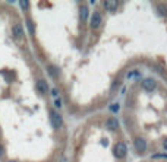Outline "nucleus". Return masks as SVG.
Listing matches in <instances>:
<instances>
[{
	"label": "nucleus",
	"mask_w": 167,
	"mask_h": 162,
	"mask_svg": "<svg viewBox=\"0 0 167 162\" xmlns=\"http://www.w3.org/2000/svg\"><path fill=\"white\" fill-rule=\"evenodd\" d=\"M54 105L59 108V107H62V101H60V98H57L56 101H54Z\"/></svg>",
	"instance_id": "4468645a"
},
{
	"label": "nucleus",
	"mask_w": 167,
	"mask_h": 162,
	"mask_svg": "<svg viewBox=\"0 0 167 162\" xmlns=\"http://www.w3.org/2000/svg\"><path fill=\"white\" fill-rule=\"evenodd\" d=\"M163 148H164V150H167V137L163 140Z\"/></svg>",
	"instance_id": "2eb2a0df"
},
{
	"label": "nucleus",
	"mask_w": 167,
	"mask_h": 162,
	"mask_svg": "<svg viewBox=\"0 0 167 162\" xmlns=\"http://www.w3.org/2000/svg\"><path fill=\"white\" fill-rule=\"evenodd\" d=\"M27 27H28V29H30V32H31V34H34V25H32V22H31L30 19L27 20Z\"/></svg>",
	"instance_id": "f8f14e48"
},
{
	"label": "nucleus",
	"mask_w": 167,
	"mask_h": 162,
	"mask_svg": "<svg viewBox=\"0 0 167 162\" xmlns=\"http://www.w3.org/2000/svg\"><path fill=\"white\" fill-rule=\"evenodd\" d=\"M79 18H81L82 22L88 20V7L87 6H81V9H79Z\"/></svg>",
	"instance_id": "1a4fd4ad"
},
{
	"label": "nucleus",
	"mask_w": 167,
	"mask_h": 162,
	"mask_svg": "<svg viewBox=\"0 0 167 162\" xmlns=\"http://www.w3.org/2000/svg\"><path fill=\"white\" fill-rule=\"evenodd\" d=\"M50 120H52V126L59 130L62 126H63V118H62V115L57 112V111H52L50 112Z\"/></svg>",
	"instance_id": "f257e3e1"
},
{
	"label": "nucleus",
	"mask_w": 167,
	"mask_h": 162,
	"mask_svg": "<svg viewBox=\"0 0 167 162\" xmlns=\"http://www.w3.org/2000/svg\"><path fill=\"white\" fill-rule=\"evenodd\" d=\"M141 86H142V89H144V91H148V92H150V91H154V89L157 88V83H155V80H154V79L147 78V79L142 80Z\"/></svg>",
	"instance_id": "7ed1b4c3"
},
{
	"label": "nucleus",
	"mask_w": 167,
	"mask_h": 162,
	"mask_svg": "<svg viewBox=\"0 0 167 162\" xmlns=\"http://www.w3.org/2000/svg\"><path fill=\"white\" fill-rule=\"evenodd\" d=\"M133 146H135V149L138 152H144L147 149V142L142 137H136L135 140H133Z\"/></svg>",
	"instance_id": "39448f33"
},
{
	"label": "nucleus",
	"mask_w": 167,
	"mask_h": 162,
	"mask_svg": "<svg viewBox=\"0 0 167 162\" xmlns=\"http://www.w3.org/2000/svg\"><path fill=\"white\" fill-rule=\"evenodd\" d=\"M37 89H38V92H41V94H45V92L49 91L47 82L43 80V79H38V80H37Z\"/></svg>",
	"instance_id": "423d86ee"
},
{
	"label": "nucleus",
	"mask_w": 167,
	"mask_h": 162,
	"mask_svg": "<svg viewBox=\"0 0 167 162\" xmlns=\"http://www.w3.org/2000/svg\"><path fill=\"white\" fill-rule=\"evenodd\" d=\"M49 73H50V76H54V78H57L59 75H60V70L57 67H53V66H50L49 67Z\"/></svg>",
	"instance_id": "9d476101"
},
{
	"label": "nucleus",
	"mask_w": 167,
	"mask_h": 162,
	"mask_svg": "<svg viewBox=\"0 0 167 162\" xmlns=\"http://www.w3.org/2000/svg\"><path fill=\"white\" fill-rule=\"evenodd\" d=\"M104 6H106L109 10H114L116 6H117V2H116V0H113V2H104Z\"/></svg>",
	"instance_id": "9b49d317"
},
{
	"label": "nucleus",
	"mask_w": 167,
	"mask_h": 162,
	"mask_svg": "<svg viewBox=\"0 0 167 162\" xmlns=\"http://www.w3.org/2000/svg\"><path fill=\"white\" fill-rule=\"evenodd\" d=\"M113 153H114L116 158H123V156L126 155V145H125L123 142L116 143L114 148H113Z\"/></svg>",
	"instance_id": "f03ea898"
},
{
	"label": "nucleus",
	"mask_w": 167,
	"mask_h": 162,
	"mask_svg": "<svg viewBox=\"0 0 167 162\" xmlns=\"http://www.w3.org/2000/svg\"><path fill=\"white\" fill-rule=\"evenodd\" d=\"M12 32H13V35H15L16 38H22V35H23V28H22V25H19V24L13 25Z\"/></svg>",
	"instance_id": "6e6552de"
},
{
	"label": "nucleus",
	"mask_w": 167,
	"mask_h": 162,
	"mask_svg": "<svg viewBox=\"0 0 167 162\" xmlns=\"http://www.w3.org/2000/svg\"><path fill=\"white\" fill-rule=\"evenodd\" d=\"M52 95H53V97H57V89H53V91H52Z\"/></svg>",
	"instance_id": "dca6fc26"
},
{
	"label": "nucleus",
	"mask_w": 167,
	"mask_h": 162,
	"mask_svg": "<svg viewBox=\"0 0 167 162\" xmlns=\"http://www.w3.org/2000/svg\"><path fill=\"white\" fill-rule=\"evenodd\" d=\"M19 5H21V7H22L23 10H27V9L30 7V3H28V2H19Z\"/></svg>",
	"instance_id": "ddd939ff"
},
{
	"label": "nucleus",
	"mask_w": 167,
	"mask_h": 162,
	"mask_svg": "<svg viewBox=\"0 0 167 162\" xmlns=\"http://www.w3.org/2000/svg\"><path fill=\"white\" fill-rule=\"evenodd\" d=\"M2 155H3V148L0 146V156H2Z\"/></svg>",
	"instance_id": "f3484780"
},
{
	"label": "nucleus",
	"mask_w": 167,
	"mask_h": 162,
	"mask_svg": "<svg viewBox=\"0 0 167 162\" xmlns=\"http://www.w3.org/2000/svg\"><path fill=\"white\" fill-rule=\"evenodd\" d=\"M106 126H107V129L109 130H117V127H119V123H117V120L116 118H113V117H110L109 120H107V123H106Z\"/></svg>",
	"instance_id": "0eeeda50"
},
{
	"label": "nucleus",
	"mask_w": 167,
	"mask_h": 162,
	"mask_svg": "<svg viewBox=\"0 0 167 162\" xmlns=\"http://www.w3.org/2000/svg\"><path fill=\"white\" fill-rule=\"evenodd\" d=\"M10 162H16V161H10Z\"/></svg>",
	"instance_id": "a211bd4d"
},
{
	"label": "nucleus",
	"mask_w": 167,
	"mask_h": 162,
	"mask_svg": "<svg viewBox=\"0 0 167 162\" xmlns=\"http://www.w3.org/2000/svg\"><path fill=\"white\" fill-rule=\"evenodd\" d=\"M89 24H91V28H92V29H97V28L101 25V15H100V12H94V13H92Z\"/></svg>",
	"instance_id": "20e7f679"
}]
</instances>
